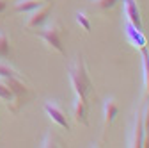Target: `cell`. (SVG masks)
I'll list each match as a JSON object with an SVG mask.
<instances>
[{"label": "cell", "instance_id": "1", "mask_svg": "<svg viewBox=\"0 0 149 148\" xmlns=\"http://www.w3.org/2000/svg\"><path fill=\"white\" fill-rule=\"evenodd\" d=\"M68 73H69V82H71V87L74 91V95H77V98L87 100L89 91L92 89V82H91L89 71H87V66H85V61L82 55H77L73 59Z\"/></svg>", "mask_w": 149, "mask_h": 148}, {"label": "cell", "instance_id": "2", "mask_svg": "<svg viewBox=\"0 0 149 148\" xmlns=\"http://www.w3.org/2000/svg\"><path fill=\"white\" fill-rule=\"evenodd\" d=\"M36 36L39 38L57 54L61 55H66L64 48H62V41H61V25L57 22H52V23H46L45 27H41L39 30H36Z\"/></svg>", "mask_w": 149, "mask_h": 148}, {"label": "cell", "instance_id": "3", "mask_svg": "<svg viewBox=\"0 0 149 148\" xmlns=\"http://www.w3.org/2000/svg\"><path fill=\"white\" fill-rule=\"evenodd\" d=\"M52 9H53V4L48 0V2H45L43 6H39L37 9L30 11V14H29V18H27L25 27H27V29H37V27H41V25L48 20V16H50Z\"/></svg>", "mask_w": 149, "mask_h": 148}, {"label": "cell", "instance_id": "4", "mask_svg": "<svg viewBox=\"0 0 149 148\" xmlns=\"http://www.w3.org/2000/svg\"><path fill=\"white\" fill-rule=\"evenodd\" d=\"M45 113L50 116L52 121H55L57 125H61L62 128H66V130H69V123H68V118H66V113H64V109L57 104V102H52L48 100L45 104Z\"/></svg>", "mask_w": 149, "mask_h": 148}, {"label": "cell", "instance_id": "5", "mask_svg": "<svg viewBox=\"0 0 149 148\" xmlns=\"http://www.w3.org/2000/svg\"><path fill=\"white\" fill-rule=\"evenodd\" d=\"M119 113V105L114 98H107L105 100V105H103V116H105V121H103V139L107 136V130H108V127L112 125V121L116 120Z\"/></svg>", "mask_w": 149, "mask_h": 148}, {"label": "cell", "instance_id": "6", "mask_svg": "<svg viewBox=\"0 0 149 148\" xmlns=\"http://www.w3.org/2000/svg\"><path fill=\"white\" fill-rule=\"evenodd\" d=\"M124 16H126V22H130L132 25L142 30V18L135 0H124Z\"/></svg>", "mask_w": 149, "mask_h": 148}, {"label": "cell", "instance_id": "7", "mask_svg": "<svg viewBox=\"0 0 149 148\" xmlns=\"http://www.w3.org/2000/svg\"><path fill=\"white\" fill-rule=\"evenodd\" d=\"M124 30H126V38H128V41L132 43L135 48H144L146 47V36H144V32L140 30V29H137L135 25H132L130 22H126V25H124Z\"/></svg>", "mask_w": 149, "mask_h": 148}, {"label": "cell", "instance_id": "8", "mask_svg": "<svg viewBox=\"0 0 149 148\" xmlns=\"http://www.w3.org/2000/svg\"><path fill=\"white\" fill-rule=\"evenodd\" d=\"M135 127H133V136L130 141V146L142 148L144 146V123H142V109H137L135 113Z\"/></svg>", "mask_w": 149, "mask_h": 148}, {"label": "cell", "instance_id": "9", "mask_svg": "<svg viewBox=\"0 0 149 148\" xmlns=\"http://www.w3.org/2000/svg\"><path fill=\"white\" fill-rule=\"evenodd\" d=\"M73 113H74V120L82 125H87V100L77 98L73 105Z\"/></svg>", "mask_w": 149, "mask_h": 148}, {"label": "cell", "instance_id": "10", "mask_svg": "<svg viewBox=\"0 0 149 148\" xmlns=\"http://www.w3.org/2000/svg\"><path fill=\"white\" fill-rule=\"evenodd\" d=\"M46 0H18L14 4V11L16 13H30L34 9H37L39 6H43Z\"/></svg>", "mask_w": 149, "mask_h": 148}, {"label": "cell", "instance_id": "11", "mask_svg": "<svg viewBox=\"0 0 149 148\" xmlns=\"http://www.w3.org/2000/svg\"><path fill=\"white\" fill-rule=\"evenodd\" d=\"M140 55H142V71H144V91L149 97V50L146 47L140 48Z\"/></svg>", "mask_w": 149, "mask_h": 148}, {"label": "cell", "instance_id": "12", "mask_svg": "<svg viewBox=\"0 0 149 148\" xmlns=\"http://www.w3.org/2000/svg\"><path fill=\"white\" fill-rule=\"evenodd\" d=\"M142 123H144V146L149 148V102H146L142 109Z\"/></svg>", "mask_w": 149, "mask_h": 148}, {"label": "cell", "instance_id": "13", "mask_svg": "<svg viewBox=\"0 0 149 148\" xmlns=\"http://www.w3.org/2000/svg\"><path fill=\"white\" fill-rule=\"evenodd\" d=\"M0 98L2 100H6V102H16V98H14V91L11 89V86L4 80V79H0Z\"/></svg>", "mask_w": 149, "mask_h": 148}, {"label": "cell", "instance_id": "14", "mask_svg": "<svg viewBox=\"0 0 149 148\" xmlns=\"http://www.w3.org/2000/svg\"><path fill=\"white\" fill-rule=\"evenodd\" d=\"M16 77H22L13 66H9L7 63L0 61V79H16Z\"/></svg>", "mask_w": 149, "mask_h": 148}, {"label": "cell", "instance_id": "15", "mask_svg": "<svg viewBox=\"0 0 149 148\" xmlns=\"http://www.w3.org/2000/svg\"><path fill=\"white\" fill-rule=\"evenodd\" d=\"M9 52H11L9 38H7L6 32L0 30V59H7V57H9Z\"/></svg>", "mask_w": 149, "mask_h": 148}, {"label": "cell", "instance_id": "16", "mask_svg": "<svg viewBox=\"0 0 149 148\" xmlns=\"http://www.w3.org/2000/svg\"><path fill=\"white\" fill-rule=\"evenodd\" d=\"M119 0H92V7L98 9V11H107V9H112Z\"/></svg>", "mask_w": 149, "mask_h": 148}, {"label": "cell", "instance_id": "17", "mask_svg": "<svg viewBox=\"0 0 149 148\" xmlns=\"http://www.w3.org/2000/svg\"><path fill=\"white\" fill-rule=\"evenodd\" d=\"M39 146H43V148H48V146H62V141L59 137H55L53 134H46V137L41 141Z\"/></svg>", "mask_w": 149, "mask_h": 148}, {"label": "cell", "instance_id": "18", "mask_svg": "<svg viewBox=\"0 0 149 148\" xmlns=\"http://www.w3.org/2000/svg\"><path fill=\"white\" fill-rule=\"evenodd\" d=\"M74 16H77V23L85 30V32H91V22H89V18H87V14H84V13H77V14H74Z\"/></svg>", "mask_w": 149, "mask_h": 148}, {"label": "cell", "instance_id": "19", "mask_svg": "<svg viewBox=\"0 0 149 148\" xmlns=\"http://www.w3.org/2000/svg\"><path fill=\"white\" fill-rule=\"evenodd\" d=\"M7 4H9V0H0V14L7 9Z\"/></svg>", "mask_w": 149, "mask_h": 148}, {"label": "cell", "instance_id": "20", "mask_svg": "<svg viewBox=\"0 0 149 148\" xmlns=\"http://www.w3.org/2000/svg\"><path fill=\"white\" fill-rule=\"evenodd\" d=\"M46 2H48V0H46Z\"/></svg>", "mask_w": 149, "mask_h": 148}]
</instances>
